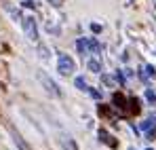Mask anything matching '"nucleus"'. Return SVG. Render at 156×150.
Masks as SVG:
<instances>
[{
    "label": "nucleus",
    "instance_id": "20e7f679",
    "mask_svg": "<svg viewBox=\"0 0 156 150\" xmlns=\"http://www.w3.org/2000/svg\"><path fill=\"white\" fill-rule=\"evenodd\" d=\"M156 72H154V68L152 66H146V68H141V78L144 80H150V78H154Z\"/></svg>",
    "mask_w": 156,
    "mask_h": 150
},
{
    "label": "nucleus",
    "instance_id": "f03ea898",
    "mask_svg": "<svg viewBox=\"0 0 156 150\" xmlns=\"http://www.w3.org/2000/svg\"><path fill=\"white\" fill-rule=\"evenodd\" d=\"M23 27H26V32H27V36L34 40L36 38V25H34V19L32 17H27V19H23Z\"/></svg>",
    "mask_w": 156,
    "mask_h": 150
},
{
    "label": "nucleus",
    "instance_id": "423d86ee",
    "mask_svg": "<svg viewBox=\"0 0 156 150\" xmlns=\"http://www.w3.org/2000/svg\"><path fill=\"white\" fill-rule=\"evenodd\" d=\"M99 137H101V142H105V144H110V146H116V142H114V137H110V135L105 133L104 129L99 131Z\"/></svg>",
    "mask_w": 156,
    "mask_h": 150
},
{
    "label": "nucleus",
    "instance_id": "0eeeda50",
    "mask_svg": "<svg viewBox=\"0 0 156 150\" xmlns=\"http://www.w3.org/2000/svg\"><path fill=\"white\" fill-rule=\"evenodd\" d=\"M89 68H91L93 72H99V68H101V66H99V61H95V59H91V61H89Z\"/></svg>",
    "mask_w": 156,
    "mask_h": 150
},
{
    "label": "nucleus",
    "instance_id": "7ed1b4c3",
    "mask_svg": "<svg viewBox=\"0 0 156 150\" xmlns=\"http://www.w3.org/2000/svg\"><path fill=\"white\" fill-rule=\"evenodd\" d=\"M154 127H156V123L152 121V119H150V121L141 123V131H146V133H148V135L152 137V135H154Z\"/></svg>",
    "mask_w": 156,
    "mask_h": 150
},
{
    "label": "nucleus",
    "instance_id": "9d476101",
    "mask_svg": "<svg viewBox=\"0 0 156 150\" xmlns=\"http://www.w3.org/2000/svg\"><path fill=\"white\" fill-rule=\"evenodd\" d=\"M23 6H27V9H32V6H34V2H32V0H26V2H23Z\"/></svg>",
    "mask_w": 156,
    "mask_h": 150
},
{
    "label": "nucleus",
    "instance_id": "9b49d317",
    "mask_svg": "<svg viewBox=\"0 0 156 150\" xmlns=\"http://www.w3.org/2000/svg\"><path fill=\"white\" fill-rule=\"evenodd\" d=\"M49 2H53V4H55V6H59V4H61V2H63V0H49Z\"/></svg>",
    "mask_w": 156,
    "mask_h": 150
},
{
    "label": "nucleus",
    "instance_id": "1a4fd4ad",
    "mask_svg": "<svg viewBox=\"0 0 156 150\" xmlns=\"http://www.w3.org/2000/svg\"><path fill=\"white\" fill-rule=\"evenodd\" d=\"M76 87H78V89H87V82H84L82 76H78V78H76Z\"/></svg>",
    "mask_w": 156,
    "mask_h": 150
},
{
    "label": "nucleus",
    "instance_id": "f8f14e48",
    "mask_svg": "<svg viewBox=\"0 0 156 150\" xmlns=\"http://www.w3.org/2000/svg\"><path fill=\"white\" fill-rule=\"evenodd\" d=\"M148 150H152V148H148Z\"/></svg>",
    "mask_w": 156,
    "mask_h": 150
},
{
    "label": "nucleus",
    "instance_id": "39448f33",
    "mask_svg": "<svg viewBox=\"0 0 156 150\" xmlns=\"http://www.w3.org/2000/svg\"><path fill=\"white\" fill-rule=\"evenodd\" d=\"M40 80H42V82H44V85H47V89H49V91H51L53 95H59V91H57V89H55V82H53V80H49V78H47V76H40Z\"/></svg>",
    "mask_w": 156,
    "mask_h": 150
},
{
    "label": "nucleus",
    "instance_id": "6e6552de",
    "mask_svg": "<svg viewBox=\"0 0 156 150\" xmlns=\"http://www.w3.org/2000/svg\"><path fill=\"white\" fill-rule=\"evenodd\" d=\"M146 97H148L150 104H154V101H156V95H154V91H152V89H148V91H146Z\"/></svg>",
    "mask_w": 156,
    "mask_h": 150
},
{
    "label": "nucleus",
    "instance_id": "f257e3e1",
    "mask_svg": "<svg viewBox=\"0 0 156 150\" xmlns=\"http://www.w3.org/2000/svg\"><path fill=\"white\" fill-rule=\"evenodd\" d=\"M57 70H59V74H63V76L72 74V72H74V61H72V57H70V55H59Z\"/></svg>",
    "mask_w": 156,
    "mask_h": 150
}]
</instances>
